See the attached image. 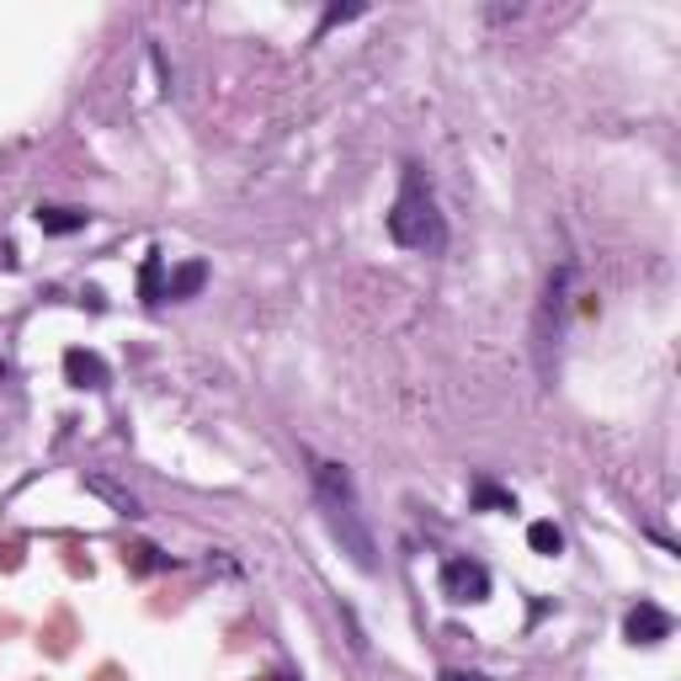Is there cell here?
Wrapping results in <instances>:
<instances>
[{"label": "cell", "mask_w": 681, "mask_h": 681, "mask_svg": "<svg viewBox=\"0 0 681 681\" xmlns=\"http://www.w3.org/2000/svg\"><path fill=\"white\" fill-rule=\"evenodd\" d=\"M315 496H320V511H326V528L330 538L341 543V554L357 564V570H379V543L362 522V506H357V485L341 464L330 458H315Z\"/></svg>", "instance_id": "cell-1"}, {"label": "cell", "mask_w": 681, "mask_h": 681, "mask_svg": "<svg viewBox=\"0 0 681 681\" xmlns=\"http://www.w3.org/2000/svg\"><path fill=\"white\" fill-rule=\"evenodd\" d=\"M389 240L405 251H443L447 245L443 208H437V192L421 166H405V177H400V198L389 208Z\"/></svg>", "instance_id": "cell-2"}, {"label": "cell", "mask_w": 681, "mask_h": 681, "mask_svg": "<svg viewBox=\"0 0 681 681\" xmlns=\"http://www.w3.org/2000/svg\"><path fill=\"white\" fill-rule=\"evenodd\" d=\"M443 596L447 602H458V607H479V602H490V570L479 560H447L443 564Z\"/></svg>", "instance_id": "cell-3"}, {"label": "cell", "mask_w": 681, "mask_h": 681, "mask_svg": "<svg viewBox=\"0 0 681 681\" xmlns=\"http://www.w3.org/2000/svg\"><path fill=\"white\" fill-rule=\"evenodd\" d=\"M671 628H677V623H671V613H666V607L639 602V607H628V618H623V639L650 650V645H666V639H671Z\"/></svg>", "instance_id": "cell-4"}, {"label": "cell", "mask_w": 681, "mask_h": 681, "mask_svg": "<svg viewBox=\"0 0 681 681\" xmlns=\"http://www.w3.org/2000/svg\"><path fill=\"white\" fill-rule=\"evenodd\" d=\"M64 379H70V389L102 394V389L113 384V368H107L96 352H86V347H70V352H64Z\"/></svg>", "instance_id": "cell-5"}, {"label": "cell", "mask_w": 681, "mask_h": 681, "mask_svg": "<svg viewBox=\"0 0 681 681\" xmlns=\"http://www.w3.org/2000/svg\"><path fill=\"white\" fill-rule=\"evenodd\" d=\"M86 490H91V496H102V501L113 506L118 517H128V522H134V517H145L139 496H134V490H123L118 479H107V475H86Z\"/></svg>", "instance_id": "cell-6"}, {"label": "cell", "mask_w": 681, "mask_h": 681, "mask_svg": "<svg viewBox=\"0 0 681 681\" xmlns=\"http://www.w3.org/2000/svg\"><path fill=\"white\" fill-rule=\"evenodd\" d=\"M32 219H38V230H43V235H75V230H86V224H91L86 208H54V203H43Z\"/></svg>", "instance_id": "cell-7"}, {"label": "cell", "mask_w": 681, "mask_h": 681, "mask_svg": "<svg viewBox=\"0 0 681 681\" xmlns=\"http://www.w3.org/2000/svg\"><path fill=\"white\" fill-rule=\"evenodd\" d=\"M166 283H171V277H166V256L149 251L145 267H139V298H145V304H166Z\"/></svg>", "instance_id": "cell-8"}, {"label": "cell", "mask_w": 681, "mask_h": 681, "mask_svg": "<svg viewBox=\"0 0 681 681\" xmlns=\"http://www.w3.org/2000/svg\"><path fill=\"white\" fill-rule=\"evenodd\" d=\"M208 283V267L203 262H181L177 272H171V283H166V298H198Z\"/></svg>", "instance_id": "cell-9"}, {"label": "cell", "mask_w": 681, "mask_h": 681, "mask_svg": "<svg viewBox=\"0 0 681 681\" xmlns=\"http://www.w3.org/2000/svg\"><path fill=\"white\" fill-rule=\"evenodd\" d=\"M469 501H475V511H517V496L501 490V485H490V479H475Z\"/></svg>", "instance_id": "cell-10"}, {"label": "cell", "mask_w": 681, "mask_h": 681, "mask_svg": "<svg viewBox=\"0 0 681 681\" xmlns=\"http://www.w3.org/2000/svg\"><path fill=\"white\" fill-rule=\"evenodd\" d=\"M528 543H533V554H543V560H560L564 554V533L554 522H533V528H528Z\"/></svg>", "instance_id": "cell-11"}, {"label": "cell", "mask_w": 681, "mask_h": 681, "mask_svg": "<svg viewBox=\"0 0 681 681\" xmlns=\"http://www.w3.org/2000/svg\"><path fill=\"white\" fill-rule=\"evenodd\" d=\"M128 564H134V575H149V570H171L177 560H171V554H160V549H149V543H139Z\"/></svg>", "instance_id": "cell-12"}, {"label": "cell", "mask_w": 681, "mask_h": 681, "mask_svg": "<svg viewBox=\"0 0 681 681\" xmlns=\"http://www.w3.org/2000/svg\"><path fill=\"white\" fill-rule=\"evenodd\" d=\"M352 17H362V6H330L326 17H320V28H315V38H326L330 28H341V22H352Z\"/></svg>", "instance_id": "cell-13"}, {"label": "cell", "mask_w": 681, "mask_h": 681, "mask_svg": "<svg viewBox=\"0 0 681 681\" xmlns=\"http://www.w3.org/2000/svg\"><path fill=\"white\" fill-rule=\"evenodd\" d=\"M443 681H490V677H479V671H447Z\"/></svg>", "instance_id": "cell-14"}]
</instances>
